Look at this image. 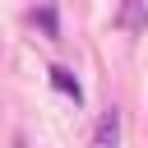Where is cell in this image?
<instances>
[{
  "mask_svg": "<svg viewBox=\"0 0 148 148\" xmlns=\"http://www.w3.org/2000/svg\"><path fill=\"white\" fill-rule=\"evenodd\" d=\"M120 143V111L111 106L102 120H97V134H92V148H116Z\"/></svg>",
  "mask_w": 148,
  "mask_h": 148,
  "instance_id": "6da1fadb",
  "label": "cell"
},
{
  "mask_svg": "<svg viewBox=\"0 0 148 148\" xmlns=\"http://www.w3.org/2000/svg\"><path fill=\"white\" fill-rule=\"evenodd\" d=\"M51 88H56V92H65V97H74V102L83 97V88H79V79H74L69 69H60V65L51 69Z\"/></svg>",
  "mask_w": 148,
  "mask_h": 148,
  "instance_id": "7a4b0ae2",
  "label": "cell"
}]
</instances>
